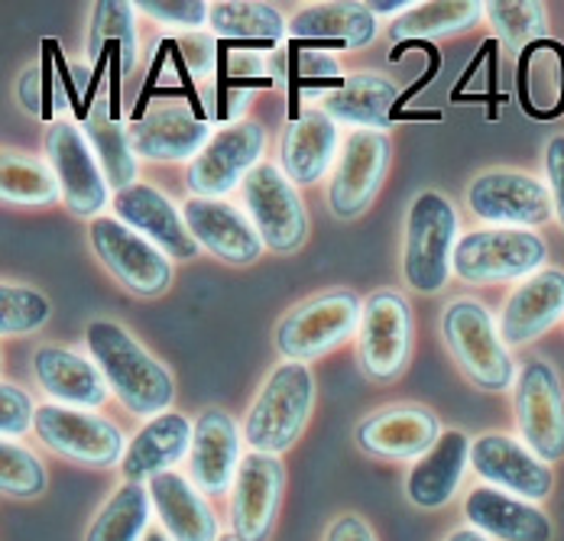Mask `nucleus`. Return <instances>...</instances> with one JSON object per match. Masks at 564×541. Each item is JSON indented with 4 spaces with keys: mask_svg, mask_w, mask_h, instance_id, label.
Segmentation results:
<instances>
[{
    "mask_svg": "<svg viewBox=\"0 0 564 541\" xmlns=\"http://www.w3.org/2000/svg\"><path fill=\"white\" fill-rule=\"evenodd\" d=\"M91 360L101 367L117 402L137 419H156L170 412L175 399L172 374L117 322H91L85 331Z\"/></svg>",
    "mask_w": 564,
    "mask_h": 541,
    "instance_id": "obj_1",
    "label": "nucleus"
},
{
    "mask_svg": "<svg viewBox=\"0 0 564 541\" xmlns=\"http://www.w3.org/2000/svg\"><path fill=\"white\" fill-rule=\"evenodd\" d=\"M457 212L435 188H425L412 198L405 217V253L402 275L412 292L435 295L448 285L454 272V247H457Z\"/></svg>",
    "mask_w": 564,
    "mask_h": 541,
    "instance_id": "obj_2",
    "label": "nucleus"
},
{
    "mask_svg": "<svg viewBox=\"0 0 564 541\" xmlns=\"http://www.w3.org/2000/svg\"><path fill=\"white\" fill-rule=\"evenodd\" d=\"M312 409H315V377L308 364L285 360L260 386L243 422V437L253 451L282 454L302 437L312 419Z\"/></svg>",
    "mask_w": 564,
    "mask_h": 541,
    "instance_id": "obj_3",
    "label": "nucleus"
},
{
    "mask_svg": "<svg viewBox=\"0 0 564 541\" xmlns=\"http://www.w3.org/2000/svg\"><path fill=\"white\" fill-rule=\"evenodd\" d=\"M442 337L457 360L460 374L484 392H507L516 386V364L500 322L487 312V305L474 299H457L442 315Z\"/></svg>",
    "mask_w": 564,
    "mask_h": 541,
    "instance_id": "obj_4",
    "label": "nucleus"
},
{
    "mask_svg": "<svg viewBox=\"0 0 564 541\" xmlns=\"http://www.w3.org/2000/svg\"><path fill=\"white\" fill-rule=\"evenodd\" d=\"M549 247L535 230L522 227H487L470 230L454 247V275L467 285H494L529 279L542 272Z\"/></svg>",
    "mask_w": 564,
    "mask_h": 541,
    "instance_id": "obj_5",
    "label": "nucleus"
},
{
    "mask_svg": "<svg viewBox=\"0 0 564 541\" xmlns=\"http://www.w3.org/2000/svg\"><path fill=\"white\" fill-rule=\"evenodd\" d=\"M360 318H364V302L357 299V292L335 289L315 295L299 309H292L289 315H282V322L276 325V350L282 360L292 364L318 360L338 350L340 344H347L360 331Z\"/></svg>",
    "mask_w": 564,
    "mask_h": 541,
    "instance_id": "obj_6",
    "label": "nucleus"
},
{
    "mask_svg": "<svg viewBox=\"0 0 564 541\" xmlns=\"http://www.w3.org/2000/svg\"><path fill=\"white\" fill-rule=\"evenodd\" d=\"M519 441L545 464L564 461V386L549 360H525L512 386Z\"/></svg>",
    "mask_w": 564,
    "mask_h": 541,
    "instance_id": "obj_7",
    "label": "nucleus"
},
{
    "mask_svg": "<svg viewBox=\"0 0 564 541\" xmlns=\"http://www.w3.org/2000/svg\"><path fill=\"white\" fill-rule=\"evenodd\" d=\"M36 437L65 461H75L82 467H117L127 454V441L123 432L88 412V409H68L58 402H46L36 409Z\"/></svg>",
    "mask_w": 564,
    "mask_h": 541,
    "instance_id": "obj_8",
    "label": "nucleus"
},
{
    "mask_svg": "<svg viewBox=\"0 0 564 541\" xmlns=\"http://www.w3.org/2000/svg\"><path fill=\"white\" fill-rule=\"evenodd\" d=\"M247 215L260 240L273 253H292L308 240V215L299 188L280 165L260 163L240 185Z\"/></svg>",
    "mask_w": 564,
    "mask_h": 541,
    "instance_id": "obj_9",
    "label": "nucleus"
},
{
    "mask_svg": "<svg viewBox=\"0 0 564 541\" xmlns=\"http://www.w3.org/2000/svg\"><path fill=\"white\" fill-rule=\"evenodd\" d=\"M88 237H91L98 260L127 292L140 299H156L172 285L170 257L156 244H150L143 234L127 227L123 220L101 215L98 220H91Z\"/></svg>",
    "mask_w": 564,
    "mask_h": 541,
    "instance_id": "obj_10",
    "label": "nucleus"
},
{
    "mask_svg": "<svg viewBox=\"0 0 564 541\" xmlns=\"http://www.w3.org/2000/svg\"><path fill=\"white\" fill-rule=\"evenodd\" d=\"M412 350V309L409 302L380 289L364 302V318L357 331V360L364 377L373 382H393L409 367Z\"/></svg>",
    "mask_w": 564,
    "mask_h": 541,
    "instance_id": "obj_11",
    "label": "nucleus"
},
{
    "mask_svg": "<svg viewBox=\"0 0 564 541\" xmlns=\"http://www.w3.org/2000/svg\"><path fill=\"white\" fill-rule=\"evenodd\" d=\"M467 208L497 227H542L555 217V202L545 182L529 172L494 169L467 185Z\"/></svg>",
    "mask_w": 564,
    "mask_h": 541,
    "instance_id": "obj_12",
    "label": "nucleus"
},
{
    "mask_svg": "<svg viewBox=\"0 0 564 541\" xmlns=\"http://www.w3.org/2000/svg\"><path fill=\"white\" fill-rule=\"evenodd\" d=\"M267 150V130L260 120H240L221 127L212 143L188 163V188L195 198H225L240 188L247 175L260 165Z\"/></svg>",
    "mask_w": 564,
    "mask_h": 541,
    "instance_id": "obj_13",
    "label": "nucleus"
},
{
    "mask_svg": "<svg viewBox=\"0 0 564 541\" xmlns=\"http://www.w3.org/2000/svg\"><path fill=\"white\" fill-rule=\"evenodd\" d=\"M393 160L390 133L380 130H354L340 147L338 165L328 185V208L340 220L360 217L377 198L387 169Z\"/></svg>",
    "mask_w": 564,
    "mask_h": 541,
    "instance_id": "obj_14",
    "label": "nucleus"
},
{
    "mask_svg": "<svg viewBox=\"0 0 564 541\" xmlns=\"http://www.w3.org/2000/svg\"><path fill=\"white\" fill-rule=\"evenodd\" d=\"M46 156L56 172L62 202L75 217L98 220L101 212L108 208V175L98 163L88 137L75 127L58 120L50 127L46 137Z\"/></svg>",
    "mask_w": 564,
    "mask_h": 541,
    "instance_id": "obj_15",
    "label": "nucleus"
},
{
    "mask_svg": "<svg viewBox=\"0 0 564 541\" xmlns=\"http://www.w3.org/2000/svg\"><path fill=\"white\" fill-rule=\"evenodd\" d=\"M285 467L280 454L250 451L240 461V470L230 487V535L240 541H270L280 519Z\"/></svg>",
    "mask_w": 564,
    "mask_h": 541,
    "instance_id": "obj_16",
    "label": "nucleus"
},
{
    "mask_svg": "<svg viewBox=\"0 0 564 541\" xmlns=\"http://www.w3.org/2000/svg\"><path fill=\"white\" fill-rule=\"evenodd\" d=\"M470 467L484 484L507 489L529 502H542L555 489L552 464H545L519 437L509 434H480L470 444Z\"/></svg>",
    "mask_w": 564,
    "mask_h": 541,
    "instance_id": "obj_17",
    "label": "nucleus"
},
{
    "mask_svg": "<svg viewBox=\"0 0 564 541\" xmlns=\"http://www.w3.org/2000/svg\"><path fill=\"white\" fill-rule=\"evenodd\" d=\"M113 215L127 227H133L137 234H143L150 244H156L170 260L188 263L202 250L198 240L192 237L188 224H185V215L156 185L137 182V185L117 192L113 195Z\"/></svg>",
    "mask_w": 564,
    "mask_h": 541,
    "instance_id": "obj_18",
    "label": "nucleus"
},
{
    "mask_svg": "<svg viewBox=\"0 0 564 541\" xmlns=\"http://www.w3.org/2000/svg\"><path fill=\"white\" fill-rule=\"evenodd\" d=\"M182 215H185L192 237L198 240V247L215 253L230 267H250L267 250L253 220L240 215L225 198H195L192 195L185 202Z\"/></svg>",
    "mask_w": 564,
    "mask_h": 541,
    "instance_id": "obj_19",
    "label": "nucleus"
},
{
    "mask_svg": "<svg viewBox=\"0 0 564 541\" xmlns=\"http://www.w3.org/2000/svg\"><path fill=\"white\" fill-rule=\"evenodd\" d=\"M442 422L419 405L387 409L377 415H367L357 425V447L380 461H422L438 441H442Z\"/></svg>",
    "mask_w": 564,
    "mask_h": 541,
    "instance_id": "obj_20",
    "label": "nucleus"
},
{
    "mask_svg": "<svg viewBox=\"0 0 564 541\" xmlns=\"http://www.w3.org/2000/svg\"><path fill=\"white\" fill-rule=\"evenodd\" d=\"M243 432L225 409H205L195 422V437L188 451V477L205 496H225L240 470Z\"/></svg>",
    "mask_w": 564,
    "mask_h": 541,
    "instance_id": "obj_21",
    "label": "nucleus"
},
{
    "mask_svg": "<svg viewBox=\"0 0 564 541\" xmlns=\"http://www.w3.org/2000/svg\"><path fill=\"white\" fill-rule=\"evenodd\" d=\"M127 133L137 156L147 163H192L215 137L208 120L175 105L150 110L143 120L127 123Z\"/></svg>",
    "mask_w": 564,
    "mask_h": 541,
    "instance_id": "obj_22",
    "label": "nucleus"
},
{
    "mask_svg": "<svg viewBox=\"0 0 564 541\" xmlns=\"http://www.w3.org/2000/svg\"><path fill=\"white\" fill-rule=\"evenodd\" d=\"M464 519L490 541H552V519L539 502L519 499L490 484L467 493Z\"/></svg>",
    "mask_w": 564,
    "mask_h": 541,
    "instance_id": "obj_23",
    "label": "nucleus"
},
{
    "mask_svg": "<svg viewBox=\"0 0 564 541\" xmlns=\"http://www.w3.org/2000/svg\"><path fill=\"white\" fill-rule=\"evenodd\" d=\"M564 318V270H542L516 285L503 302L500 334L507 347H525Z\"/></svg>",
    "mask_w": 564,
    "mask_h": 541,
    "instance_id": "obj_24",
    "label": "nucleus"
},
{
    "mask_svg": "<svg viewBox=\"0 0 564 541\" xmlns=\"http://www.w3.org/2000/svg\"><path fill=\"white\" fill-rule=\"evenodd\" d=\"M338 123L318 108H305L289 120L280 137V169L292 185H318L332 165H338Z\"/></svg>",
    "mask_w": 564,
    "mask_h": 541,
    "instance_id": "obj_25",
    "label": "nucleus"
},
{
    "mask_svg": "<svg viewBox=\"0 0 564 541\" xmlns=\"http://www.w3.org/2000/svg\"><path fill=\"white\" fill-rule=\"evenodd\" d=\"M33 377L46 396H53V402L68 405V409L91 412V409H101L111 396V386L98 364L56 344L40 347L33 354Z\"/></svg>",
    "mask_w": 564,
    "mask_h": 541,
    "instance_id": "obj_26",
    "label": "nucleus"
},
{
    "mask_svg": "<svg viewBox=\"0 0 564 541\" xmlns=\"http://www.w3.org/2000/svg\"><path fill=\"white\" fill-rule=\"evenodd\" d=\"M147 489L153 499V512L172 541H221L218 516L205 493L192 484V477L170 470L147 480Z\"/></svg>",
    "mask_w": 564,
    "mask_h": 541,
    "instance_id": "obj_27",
    "label": "nucleus"
},
{
    "mask_svg": "<svg viewBox=\"0 0 564 541\" xmlns=\"http://www.w3.org/2000/svg\"><path fill=\"white\" fill-rule=\"evenodd\" d=\"M192 437H195V425L178 412H163V415L150 419L130 441V447L120 461L123 480L143 484L160 474H170L178 461L188 457Z\"/></svg>",
    "mask_w": 564,
    "mask_h": 541,
    "instance_id": "obj_28",
    "label": "nucleus"
},
{
    "mask_svg": "<svg viewBox=\"0 0 564 541\" xmlns=\"http://www.w3.org/2000/svg\"><path fill=\"white\" fill-rule=\"evenodd\" d=\"M402 88L380 72H354L344 78L338 91L322 95L315 108L325 110L335 123H350L357 130L387 133L393 123V108L399 105Z\"/></svg>",
    "mask_w": 564,
    "mask_h": 541,
    "instance_id": "obj_29",
    "label": "nucleus"
},
{
    "mask_svg": "<svg viewBox=\"0 0 564 541\" xmlns=\"http://www.w3.org/2000/svg\"><path fill=\"white\" fill-rule=\"evenodd\" d=\"M270 78H276L289 91V120H299L305 113L308 95H332L344 85L340 65L335 53L312 50L308 43L285 40L282 50L270 55Z\"/></svg>",
    "mask_w": 564,
    "mask_h": 541,
    "instance_id": "obj_30",
    "label": "nucleus"
},
{
    "mask_svg": "<svg viewBox=\"0 0 564 541\" xmlns=\"http://www.w3.org/2000/svg\"><path fill=\"white\" fill-rule=\"evenodd\" d=\"M470 437L464 432H445L442 441L409 470L405 496L419 509H442L448 506L464 484L470 467Z\"/></svg>",
    "mask_w": 564,
    "mask_h": 541,
    "instance_id": "obj_31",
    "label": "nucleus"
},
{
    "mask_svg": "<svg viewBox=\"0 0 564 541\" xmlns=\"http://www.w3.org/2000/svg\"><path fill=\"white\" fill-rule=\"evenodd\" d=\"M289 40L335 43L344 50H364L377 40V17L364 3H312L289 20Z\"/></svg>",
    "mask_w": 564,
    "mask_h": 541,
    "instance_id": "obj_32",
    "label": "nucleus"
},
{
    "mask_svg": "<svg viewBox=\"0 0 564 541\" xmlns=\"http://www.w3.org/2000/svg\"><path fill=\"white\" fill-rule=\"evenodd\" d=\"M208 26H212L215 40L270 43V46H280V43L289 40V20L273 3H247V0L212 3Z\"/></svg>",
    "mask_w": 564,
    "mask_h": 541,
    "instance_id": "obj_33",
    "label": "nucleus"
},
{
    "mask_svg": "<svg viewBox=\"0 0 564 541\" xmlns=\"http://www.w3.org/2000/svg\"><path fill=\"white\" fill-rule=\"evenodd\" d=\"M480 17H487L484 3L477 0H435V3H415L412 10H405L402 17H395L390 26L393 43L405 40H442L454 33H467L474 23H480Z\"/></svg>",
    "mask_w": 564,
    "mask_h": 541,
    "instance_id": "obj_34",
    "label": "nucleus"
},
{
    "mask_svg": "<svg viewBox=\"0 0 564 541\" xmlns=\"http://www.w3.org/2000/svg\"><path fill=\"white\" fill-rule=\"evenodd\" d=\"M150 516L153 499L147 484L123 480L111 493V499L98 509L85 541H143L150 532Z\"/></svg>",
    "mask_w": 564,
    "mask_h": 541,
    "instance_id": "obj_35",
    "label": "nucleus"
},
{
    "mask_svg": "<svg viewBox=\"0 0 564 541\" xmlns=\"http://www.w3.org/2000/svg\"><path fill=\"white\" fill-rule=\"evenodd\" d=\"M542 88H552L564 110V46L555 40H539L525 46L516 62V98L529 120H535Z\"/></svg>",
    "mask_w": 564,
    "mask_h": 541,
    "instance_id": "obj_36",
    "label": "nucleus"
},
{
    "mask_svg": "<svg viewBox=\"0 0 564 541\" xmlns=\"http://www.w3.org/2000/svg\"><path fill=\"white\" fill-rule=\"evenodd\" d=\"M85 137L98 156V163L108 175V185L123 192L130 185H137V172H140V156L130 143V133L120 120H113L111 108L95 105L91 117L85 120Z\"/></svg>",
    "mask_w": 564,
    "mask_h": 541,
    "instance_id": "obj_37",
    "label": "nucleus"
},
{
    "mask_svg": "<svg viewBox=\"0 0 564 541\" xmlns=\"http://www.w3.org/2000/svg\"><path fill=\"white\" fill-rule=\"evenodd\" d=\"M120 43L123 55V75L137 68L140 58V33H137V3L127 0H101L95 3L91 13V30H88V58L98 62L105 43Z\"/></svg>",
    "mask_w": 564,
    "mask_h": 541,
    "instance_id": "obj_38",
    "label": "nucleus"
},
{
    "mask_svg": "<svg viewBox=\"0 0 564 541\" xmlns=\"http://www.w3.org/2000/svg\"><path fill=\"white\" fill-rule=\"evenodd\" d=\"M0 195L13 205H53L62 198L56 172L50 163L3 153L0 163Z\"/></svg>",
    "mask_w": 564,
    "mask_h": 541,
    "instance_id": "obj_39",
    "label": "nucleus"
},
{
    "mask_svg": "<svg viewBox=\"0 0 564 541\" xmlns=\"http://www.w3.org/2000/svg\"><path fill=\"white\" fill-rule=\"evenodd\" d=\"M487 23L497 33V43H507L509 50H525L539 40H549V13L545 3L535 0H490L484 3Z\"/></svg>",
    "mask_w": 564,
    "mask_h": 541,
    "instance_id": "obj_40",
    "label": "nucleus"
},
{
    "mask_svg": "<svg viewBox=\"0 0 564 541\" xmlns=\"http://www.w3.org/2000/svg\"><path fill=\"white\" fill-rule=\"evenodd\" d=\"M50 487L43 461L20 441H0V489L7 499H36Z\"/></svg>",
    "mask_w": 564,
    "mask_h": 541,
    "instance_id": "obj_41",
    "label": "nucleus"
},
{
    "mask_svg": "<svg viewBox=\"0 0 564 541\" xmlns=\"http://www.w3.org/2000/svg\"><path fill=\"white\" fill-rule=\"evenodd\" d=\"M53 305L43 292L30 285H0V334L3 337H23L33 334L50 322Z\"/></svg>",
    "mask_w": 564,
    "mask_h": 541,
    "instance_id": "obj_42",
    "label": "nucleus"
},
{
    "mask_svg": "<svg viewBox=\"0 0 564 541\" xmlns=\"http://www.w3.org/2000/svg\"><path fill=\"white\" fill-rule=\"evenodd\" d=\"M137 10L163 26H175V30H198L208 23L212 17V3L205 0H140Z\"/></svg>",
    "mask_w": 564,
    "mask_h": 541,
    "instance_id": "obj_43",
    "label": "nucleus"
},
{
    "mask_svg": "<svg viewBox=\"0 0 564 541\" xmlns=\"http://www.w3.org/2000/svg\"><path fill=\"white\" fill-rule=\"evenodd\" d=\"M36 425V405L26 389L13 386L10 379L0 382V434L3 441H17Z\"/></svg>",
    "mask_w": 564,
    "mask_h": 541,
    "instance_id": "obj_44",
    "label": "nucleus"
},
{
    "mask_svg": "<svg viewBox=\"0 0 564 541\" xmlns=\"http://www.w3.org/2000/svg\"><path fill=\"white\" fill-rule=\"evenodd\" d=\"M178 50L185 55L188 68L195 78H208L212 72H218V55H221V43L208 33H188V36H175Z\"/></svg>",
    "mask_w": 564,
    "mask_h": 541,
    "instance_id": "obj_45",
    "label": "nucleus"
},
{
    "mask_svg": "<svg viewBox=\"0 0 564 541\" xmlns=\"http://www.w3.org/2000/svg\"><path fill=\"white\" fill-rule=\"evenodd\" d=\"M545 178H549V192L555 202V217L564 230V133H555L545 143Z\"/></svg>",
    "mask_w": 564,
    "mask_h": 541,
    "instance_id": "obj_46",
    "label": "nucleus"
},
{
    "mask_svg": "<svg viewBox=\"0 0 564 541\" xmlns=\"http://www.w3.org/2000/svg\"><path fill=\"white\" fill-rule=\"evenodd\" d=\"M325 541H380V539H377V532L367 526V519H360V516L347 512V516H340V519H335V522L328 526V535H325Z\"/></svg>",
    "mask_w": 564,
    "mask_h": 541,
    "instance_id": "obj_47",
    "label": "nucleus"
},
{
    "mask_svg": "<svg viewBox=\"0 0 564 541\" xmlns=\"http://www.w3.org/2000/svg\"><path fill=\"white\" fill-rule=\"evenodd\" d=\"M17 95H20L23 108L36 113V117H43V72H40V65L23 72L20 85H17Z\"/></svg>",
    "mask_w": 564,
    "mask_h": 541,
    "instance_id": "obj_48",
    "label": "nucleus"
},
{
    "mask_svg": "<svg viewBox=\"0 0 564 541\" xmlns=\"http://www.w3.org/2000/svg\"><path fill=\"white\" fill-rule=\"evenodd\" d=\"M250 105V91H237V88H218V101H215V117L230 123H240L237 117Z\"/></svg>",
    "mask_w": 564,
    "mask_h": 541,
    "instance_id": "obj_49",
    "label": "nucleus"
},
{
    "mask_svg": "<svg viewBox=\"0 0 564 541\" xmlns=\"http://www.w3.org/2000/svg\"><path fill=\"white\" fill-rule=\"evenodd\" d=\"M364 7H367L373 17H387V13H399V17H402V13L412 10L415 3H412V0H367Z\"/></svg>",
    "mask_w": 564,
    "mask_h": 541,
    "instance_id": "obj_50",
    "label": "nucleus"
},
{
    "mask_svg": "<svg viewBox=\"0 0 564 541\" xmlns=\"http://www.w3.org/2000/svg\"><path fill=\"white\" fill-rule=\"evenodd\" d=\"M399 120H442V110H435V108H425V110H399V113H393V123H399Z\"/></svg>",
    "mask_w": 564,
    "mask_h": 541,
    "instance_id": "obj_51",
    "label": "nucleus"
},
{
    "mask_svg": "<svg viewBox=\"0 0 564 541\" xmlns=\"http://www.w3.org/2000/svg\"><path fill=\"white\" fill-rule=\"evenodd\" d=\"M445 541H490L484 532H477V529H457V532H452Z\"/></svg>",
    "mask_w": 564,
    "mask_h": 541,
    "instance_id": "obj_52",
    "label": "nucleus"
},
{
    "mask_svg": "<svg viewBox=\"0 0 564 541\" xmlns=\"http://www.w3.org/2000/svg\"><path fill=\"white\" fill-rule=\"evenodd\" d=\"M143 541H172V539H170V532H166L163 526H153V529L147 532V539H143Z\"/></svg>",
    "mask_w": 564,
    "mask_h": 541,
    "instance_id": "obj_53",
    "label": "nucleus"
},
{
    "mask_svg": "<svg viewBox=\"0 0 564 541\" xmlns=\"http://www.w3.org/2000/svg\"><path fill=\"white\" fill-rule=\"evenodd\" d=\"M221 541H240L237 535H221Z\"/></svg>",
    "mask_w": 564,
    "mask_h": 541,
    "instance_id": "obj_54",
    "label": "nucleus"
}]
</instances>
